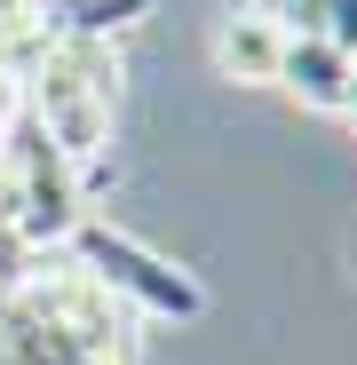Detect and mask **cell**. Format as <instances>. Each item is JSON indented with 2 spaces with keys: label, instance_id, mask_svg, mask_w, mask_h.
Instances as JSON below:
<instances>
[{
  "label": "cell",
  "instance_id": "52a82bcc",
  "mask_svg": "<svg viewBox=\"0 0 357 365\" xmlns=\"http://www.w3.org/2000/svg\"><path fill=\"white\" fill-rule=\"evenodd\" d=\"M341 56H357V0H326V24H318Z\"/></svg>",
  "mask_w": 357,
  "mask_h": 365
},
{
  "label": "cell",
  "instance_id": "7a4b0ae2",
  "mask_svg": "<svg viewBox=\"0 0 357 365\" xmlns=\"http://www.w3.org/2000/svg\"><path fill=\"white\" fill-rule=\"evenodd\" d=\"M64 255L119 302V310H143V318H199V310H207V286H199L183 262H167L159 247H143V238L111 230V222H95V215H80V230L64 238Z\"/></svg>",
  "mask_w": 357,
  "mask_h": 365
},
{
  "label": "cell",
  "instance_id": "3957f363",
  "mask_svg": "<svg viewBox=\"0 0 357 365\" xmlns=\"http://www.w3.org/2000/svg\"><path fill=\"white\" fill-rule=\"evenodd\" d=\"M9 302L40 334H56L72 357H128V310H119L72 255H32Z\"/></svg>",
  "mask_w": 357,
  "mask_h": 365
},
{
  "label": "cell",
  "instance_id": "5b68a950",
  "mask_svg": "<svg viewBox=\"0 0 357 365\" xmlns=\"http://www.w3.org/2000/svg\"><path fill=\"white\" fill-rule=\"evenodd\" d=\"M278 88L302 103V111H333V119H341V96H349V56H341L326 32H294V40H286V64H278Z\"/></svg>",
  "mask_w": 357,
  "mask_h": 365
},
{
  "label": "cell",
  "instance_id": "8992f818",
  "mask_svg": "<svg viewBox=\"0 0 357 365\" xmlns=\"http://www.w3.org/2000/svg\"><path fill=\"white\" fill-rule=\"evenodd\" d=\"M151 16V0H48V40H119Z\"/></svg>",
  "mask_w": 357,
  "mask_h": 365
},
{
  "label": "cell",
  "instance_id": "8fae6325",
  "mask_svg": "<svg viewBox=\"0 0 357 365\" xmlns=\"http://www.w3.org/2000/svg\"><path fill=\"white\" fill-rule=\"evenodd\" d=\"M72 365H128V357H72Z\"/></svg>",
  "mask_w": 357,
  "mask_h": 365
},
{
  "label": "cell",
  "instance_id": "ba28073f",
  "mask_svg": "<svg viewBox=\"0 0 357 365\" xmlns=\"http://www.w3.org/2000/svg\"><path fill=\"white\" fill-rule=\"evenodd\" d=\"M16 111H24V72L0 56V135H9V119H16Z\"/></svg>",
  "mask_w": 357,
  "mask_h": 365
},
{
  "label": "cell",
  "instance_id": "9c48e42d",
  "mask_svg": "<svg viewBox=\"0 0 357 365\" xmlns=\"http://www.w3.org/2000/svg\"><path fill=\"white\" fill-rule=\"evenodd\" d=\"M278 16H286V32H318L326 24V0H278Z\"/></svg>",
  "mask_w": 357,
  "mask_h": 365
},
{
  "label": "cell",
  "instance_id": "30bf717a",
  "mask_svg": "<svg viewBox=\"0 0 357 365\" xmlns=\"http://www.w3.org/2000/svg\"><path fill=\"white\" fill-rule=\"evenodd\" d=\"M341 119L357 128V56H349V96H341Z\"/></svg>",
  "mask_w": 357,
  "mask_h": 365
},
{
  "label": "cell",
  "instance_id": "277c9868",
  "mask_svg": "<svg viewBox=\"0 0 357 365\" xmlns=\"http://www.w3.org/2000/svg\"><path fill=\"white\" fill-rule=\"evenodd\" d=\"M286 16L262 9V0H230V16L214 24V72L238 80V88H278V64H286Z\"/></svg>",
  "mask_w": 357,
  "mask_h": 365
},
{
  "label": "cell",
  "instance_id": "6da1fadb",
  "mask_svg": "<svg viewBox=\"0 0 357 365\" xmlns=\"http://www.w3.org/2000/svg\"><path fill=\"white\" fill-rule=\"evenodd\" d=\"M111 103H119V48H103V40H48L40 64L24 72V111L72 167L103 159Z\"/></svg>",
  "mask_w": 357,
  "mask_h": 365
}]
</instances>
